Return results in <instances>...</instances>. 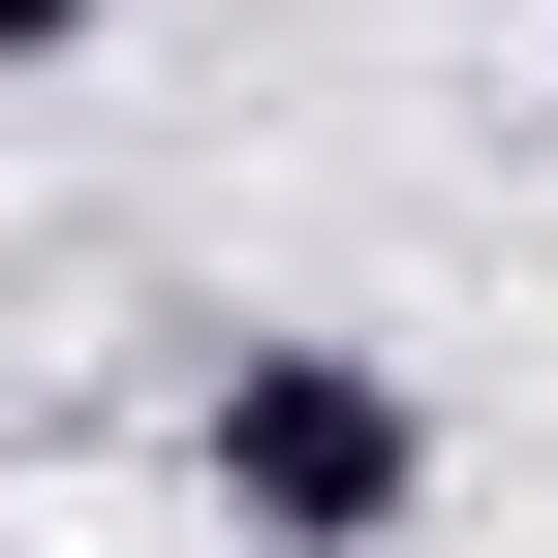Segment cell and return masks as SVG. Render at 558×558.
Returning a JSON list of instances; mask_svg holds the SVG:
<instances>
[{"label": "cell", "instance_id": "cell-1", "mask_svg": "<svg viewBox=\"0 0 558 558\" xmlns=\"http://www.w3.org/2000/svg\"><path fill=\"white\" fill-rule=\"evenodd\" d=\"M186 465H218L248 558H403V527H435V403H403L373 341H218Z\"/></svg>", "mask_w": 558, "mask_h": 558}, {"label": "cell", "instance_id": "cell-2", "mask_svg": "<svg viewBox=\"0 0 558 558\" xmlns=\"http://www.w3.org/2000/svg\"><path fill=\"white\" fill-rule=\"evenodd\" d=\"M94 32H124V0H0V94H32V62H94Z\"/></svg>", "mask_w": 558, "mask_h": 558}]
</instances>
